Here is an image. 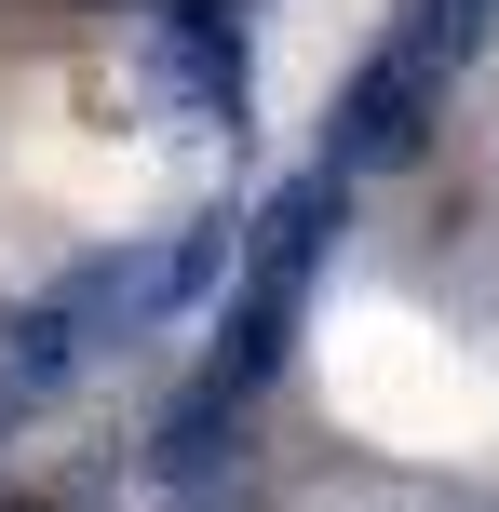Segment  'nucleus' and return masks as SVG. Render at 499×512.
Wrapping results in <instances>:
<instances>
[{
    "label": "nucleus",
    "mask_w": 499,
    "mask_h": 512,
    "mask_svg": "<svg viewBox=\"0 0 499 512\" xmlns=\"http://www.w3.org/2000/svg\"><path fill=\"white\" fill-rule=\"evenodd\" d=\"M432 95H446V68H432V54H405V41H378L365 68H351L338 122H324V162H338V176L419 162V135H432Z\"/></svg>",
    "instance_id": "obj_1"
},
{
    "label": "nucleus",
    "mask_w": 499,
    "mask_h": 512,
    "mask_svg": "<svg viewBox=\"0 0 499 512\" xmlns=\"http://www.w3.org/2000/svg\"><path fill=\"white\" fill-rule=\"evenodd\" d=\"M68 364H81V324H68V310H54V297L0 310V391H14V405H27V391H54V378H68Z\"/></svg>",
    "instance_id": "obj_4"
},
{
    "label": "nucleus",
    "mask_w": 499,
    "mask_h": 512,
    "mask_svg": "<svg viewBox=\"0 0 499 512\" xmlns=\"http://www.w3.org/2000/svg\"><path fill=\"white\" fill-rule=\"evenodd\" d=\"M243 405H257V391H230V378L203 364V378L176 391V418L149 432V472H162V486H203V472H216V459L243 445Z\"/></svg>",
    "instance_id": "obj_3"
},
{
    "label": "nucleus",
    "mask_w": 499,
    "mask_h": 512,
    "mask_svg": "<svg viewBox=\"0 0 499 512\" xmlns=\"http://www.w3.org/2000/svg\"><path fill=\"white\" fill-rule=\"evenodd\" d=\"M473 27H486V0H405L392 41H405V54H432V68H459V54H473Z\"/></svg>",
    "instance_id": "obj_5"
},
{
    "label": "nucleus",
    "mask_w": 499,
    "mask_h": 512,
    "mask_svg": "<svg viewBox=\"0 0 499 512\" xmlns=\"http://www.w3.org/2000/svg\"><path fill=\"white\" fill-rule=\"evenodd\" d=\"M0 512H54V499H41V486H14V499H0Z\"/></svg>",
    "instance_id": "obj_6"
},
{
    "label": "nucleus",
    "mask_w": 499,
    "mask_h": 512,
    "mask_svg": "<svg viewBox=\"0 0 499 512\" xmlns=\"http://www.w3.org/2000/svg\"><path fill=\"white\" fill-rule=\"evenodd\" d=\"M149 81L189 108V122H230V135H243V95H257V68H243V27L216 14V0L149 14Z\"/></svg>",
    "instance_id": "obj_2"
}]
</instances>
